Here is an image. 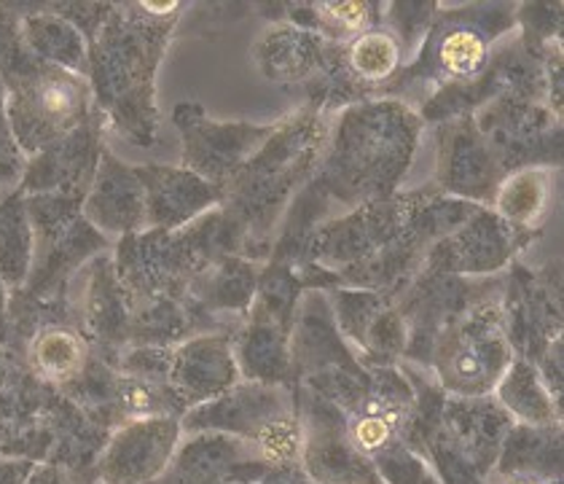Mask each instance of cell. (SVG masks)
Here are the masks:
<instances>
[{
    "label": "cell",
    "instance_id": "6da1fadb",
    "mask_svg": "<svg viewBox=\"0 0 564 484\" xmlns=\"http://www.w3.org/2000/svg\"><path fill=\"white\" fill-rule=\"evenodd\" d=\"M87 92L65 67H41L14 95V125L22 140L52 138L82 119Z\"/></svg>",
    "mask_w": 564,
    "mask_h": 484
},
{
    "label": "cell",
    "instance_id": "7a4b0ae2",
    "mask_svg": "<svg viewBox=\"0 0 564 484\" xmlns=\"http://www.w3.org/2000/svg\"><path fill=\"white\" fill-rule=\"evenodd\" d=\"M173 450V428L164 420H149L127 428L110 447L102 474L113 484L143 482L162 469Z\"/></svg>",
    "mask_w": 564,
    "mask_h": 484
},
{
    "label": "cell",
    "instance_id": "3957f363",
    "mask_svg": "<svg viewBox=\"0 0 564 484\" xmlns=\"http://www.w3.org/2000/svg\"><path fill=\"white\" fill-rule=\"evenodd\" d=\"M30 364L44 379L65 383L84 369V342L67 329H46L30 345Z\"/></svg>",
    "mask_w": 564,
    "mask_h": 484
},
{
    "label": "cell",
    "instance_id": "277c9868",
    "mask_svg": "<svg viewBox=\"0 0 564 484\" xmlns=\"http://www.w3.org/2000/svg\"><path fill=\"white\" fill-rule=\"evenodd\" d=\"M349 63L364 78L379 82L390 76L392 67L398 65V46L390 35L384 33H366L355 41L349 49Z\"/></svg>",
    "mask_w": 564,
    "mask_h": 484
},
{
    "label": "cell",
    "instance_id": "5b68a950",
    "mask_svg": "<svg viewBox=\"0 0 564 484\" xmlns=\"http://www.w3.org/2000/svg\"><path fill=\"white\" fill-rule=\"evenodd\" d=\"M441 63L457 76H470L484 63V41L470 30H457L441 44Z\"/></svg>",
    "mask_w": 564,
    "mask_h": 484
},
{
    "label": "cell",
    "instance_id": "8992f818",
    "mask_svg": "<svg viewBox=\"0 0 564 484\" xmlns=\"http://www.w3.org/2000/svg\"><path fill=\"white\" fill-rule=\"evenodd\" d=\"M259 447L263 455L272 458V461H288V458L296 455L299 431L293 428V420L269 422V426L261 431Z\"/></svg>",
    "mask_w": 564,
    "mask_h": 484
},
{
    "label": "cell",
    "instance_id": "52a82bcc",
    "mask_svg": "<svg viewBox=\"0 0 564 484\" xmlns=\"http://www.w3.org/2000/svg\"><path fill=\"white\" fill-rule=\"evenodd\" d=\"M352 439L360 450H379L390 439V422L384 418H364L360 422H355Z\"/></svg>",
    "mask_w": 564,
    "mask_h": 484
},
{
    "label": "cell",
    "instance_id": "ba28073f",
    "mask_svg": "<svg viewBox=\"0 0 564 484\" xmlns=\"http://www.w3.org/2000/svg\"><path fill=\"white\" fill-rule=\"evenodd\" d=\"M323 11H326L328 20L339 24L341 30H360L366 20H369L364 3H328L323 6Z\"/></svg>",
    "mask_w": 564,
    "mask_h": 484
}]
</instances>
